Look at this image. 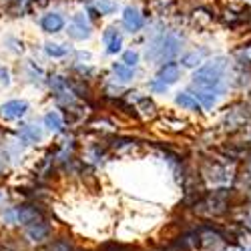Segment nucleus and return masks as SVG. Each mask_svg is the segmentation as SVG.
<instances>
[{"label": "nucleus", "instance_id": "f03ea898", "mask_svg": "<svg viewBox=\"0 0 251 251\" xmlns=\"http://www.w3.org/2000/svg\"><path fill=\"white\" fill-rule=\"evenodd\" d=\"M227 207H229L227 189H215L195 201V213L205 215V217H219L227 211Z\"/></svg>", "mask_w": 251, "mask_h": 251}, {"label": "nucleus", "instance_id": "f3484780", "mask_svg": "<svg viewBox=\"0 0 251 251\" xmlns=\"http://www.w3.org/2000/svg\"><path fill=\"white\" fill-rule=\"evenodd\" d=\"M205 50H193V52H189V54H185L183 56V67H197V65H201V62H203V58H205Z\"/></svg>", "mask_w": 251, "mask_h": 251}, {"label": "nucleus", "instance_id": "a211bd4d", "mask_svg": "<svg viewBox=\"0 0 251 251\" xmlns=\"http://www.w3.org/2000/svg\"><path fill=\"white\" fill-rule=\"evenodd\" d=\"M93 6H95L97 12H100V14H113V12L117 10V2H115V0H95Z\"/></svg>", "mask_w": 251, "mask_h": 251}, {"label": "nucleus", "instance_id": "0eeeda50", "mask_svg": "<svg viewBox=\"0 0 251 251\" xmlns=\"http://www.w3.org/2000/svg\"><path fill=\"white\" fill-rule=\"evenodd\" d=\"M123 25H125V28L131 30V32H139L143 28V25H145L143 14L137 8H131V6L125 8V12H123Z\"/></svg>", "mask_w": 251, "mask_h": 251}, {"label": "nucleus", "instance_id": "f257e3e1", "mask_svg": "<svg viewBox=\"0 0 251 251\" xmlns=\"http://www.w3.org/2000/svg\"><path fill=\"white\" fill-rule=\"evenodd\" d=\"M225 69H227L225 58H215V60L209 62V65L201 67V69L193 75V89L219 93V91H221V82H223Z\"/></svg>", "mask_w": 251, "mask_h": 251}, {"label": "nucleus", "instance_id": "6ab92c4d", "mask_svg": "<svg viewBox=\"0 0 251 251\" xmlns=\"http://www.w3.org/2000/svg\"><path fill=\"white\" fill-rule=\"evenodd\" d=\"M45 52H47L49 56L58 58V56H65V54L69 52V47H65V45H56V43H47V45H45Z\"/></svg>", "mask_w": 251, "mask_h": 251}, {"label": "nucleus", "instance_id": "5701e85b", "mask_svg": "<svg viewBox=\"0 0 251 251\" xmlns=\"http://www.w3.org/2000/svg\"><path fill=\"white\" fill-rule=\"evenodd\" d=\"M243 56H245V58H247V60H249V62H251V45H249V47H245V49H243Z\"/></svg>", "mask_w": 251, "mask_h": 251}, {"label": "nucleus", "instance_id": "f8f14e48", "mask_svg": "<svg viewBox=\"0 0 251 251\" xmlns=\"http://www.w3.org/2000/svg\"><path fill=\"white\" fill-rule=\"evenodd\" d=\"M175 100H177L179 107H183V109H187V111H199V109H201L199 100H197L193 95H189V93H179Z\"/></svg>", "mask_w": 251, "mask_h": 251}, {"label": "nucleus", "instance_id": "9d476101", "mask_svg": "<svg viewBox=\"0 0 251 251\" xmlns=\"http://www.w3.org/2000/svg\"><path fill=\"white\" fill-rule=\"evenodd\" d=\"M18 139L26 143V145H34L38 143L40 139H43V131H40L38 127H34V125H25V127L18 129Z\"/></svg>", "mask_w": 251, "mask_h": 251}, {"label": "nucleus", "instance_id": "dca6fc26", "mask_svg": "<svg viewBox=\"0 0 251 251\" xmlns=\"http://www.w3.org/2000/svg\"><path fill=\"white\" fill-rule=\"evenodd\" d=\"M43 251H76V249L71 245L69 239H52L43 247Z\"/></svg>", "mask_w": 251, "mask_h": 251}, {"label": "nucleus", "instance_id": "412c9836", "mask_svg": "<svg viewBox=\"0 0 251 251\" xmlns=\"http://www.w3.org/2000/svg\"><path fill=\"white\" fill-rule=\"evenodd\" d=\"M0 82H4V85H8V82H10V75H8V69H4L2 65H0Z\"/></svg>", "mask_w": 251, "mask_h": 251}, {"label": "nucleus", "instance_id": "aec40b11", "mask_svg": "<svg viewBox=\"0 0 251 251\" xmlns=\"http://www.w3.org/2000/svg\"><path fill=\"white\" fill-rule=\"evenodd\" d=\"M137 62H139V54H137L135 50H127V52L123 54V65H127V67L135 69V67H137Z\"/></svg>", "mask_w": 251, "mask_h": 251}, {"label": "nucleus", "instance_id": "393cba45", "mask_svg": "<svg viewBox=\"0 0 251 251\" xmlns=\"http://www.w3.org/2000/svg\"><path fill=\"white\" fill-rule=\"evenodd\" d=\"M237 251H251V245H247V247H239Z\"/></svg>", "mask_w": 251, "mask_h": 251}, {"label": "nucleus", "instance_id": "39448f33", "mask_svg": "<svg viewBox=\"0 0 251 251\" xmlns=\"http://www.w3.org/2000/svg\"><path fill=\"white\" fill-rule=\"evenodd\" d=\"M177 78H179V67L175 62H167V65H163L161 71L157 73V78L151 82V87L155 91H165L169 85L177 82Z\"/></svg>", "mask_w": 251, "mask_h": 251}, {"label": "nucleus", "instance_id": "4be33fe9", "mask_svg": "<svg viewBox=\"0 0 251 251\" xmlns=\"http://www.w3.org/2000/svg\"><path fill=\"white\" fill-rule=\"evenodd\" d=\"M241 221H243V225H245V227H249V229H251V209H249V211L243 215V219H241Z\"/></svg>", "mask_w": 251, "mask_h": 251}, {"label": "nucleus", "instance_id": "a878e982", "mask_svg": "<svg viewBox=\"0 0 251 251\" xmlns=\"http://www.w3.org/2000/svg\"><path fill=\"white\" fill-rule=\"evenodd\" d=\"M2 199H4V195H2V193H0V201H2Z\"/></svg>", "mask_w": 251, "mask_h": 251}, {"label": "nucleus", "instance_id": "b1692460", "mask_svg": "<svg viewBox=\"0 0 251 251\" xmlns=\"http://www.w3.org/2000/svg\"><path fill=\"white\" fill-rule=\"evenodd\" d=\"M217 251H237L233 245H227V247H221V249H217Z\"/></svg>", "mask_w": 251, "mask_h": 251}, {"label": "nucleus", "instance_id": "4468645a", "mask_svg": "<svg viewBox=\"0 0 251 251\" xmlns=\"http://www.w3.org/2000/svg\"><path fill=\"white\" fill-rule=\"evenodd\" d=\"M113 73H115L117 80H121V82H129L135 76V69L123 65V62H119V65H113Z\"/></svg>", "mask_w": 251, "mask_h": 251}, {"label": "nucleus", "instance_id": "6e6552de", "mask_svg": "<svg viewBox=\"0 0 251 251\" xmlns=\"http://www.w3.org/2000/svg\"><path fill=\"white\" fill-rule=\"evenodd\" d=\"M26 111H28L26 100H8L2 104V109H0V113L6 119H20L23 115H26Z\"/></svg>", "mask_w": 251, "mask_h": 251}, {"label": "nucleus", "instance_id": "bb28decb", "mask_svg": "<svg viewBox=\"0 0 251 251\" xmlns=\"http://www.w3.org/2000/svg\"><path fill=\"white\" fill-rule=\"evenodd\" d=\"M249 173H251V163H249Z\"/></svg>", "mask_w": 251, "mask_h": 251}, {"label": "nucleus", "instance_id": "2eb2a0df", "mask_svg": "<svg viewBox=\"0 0 251 251\" xmlns=\"http://www.w3.org/2000/svg\"><path fill=\"white\" fill-rule=\"evenodd\" d=\"M45 127H47L49 131H52V133L62 131V119H60V115L54 113V111L47 113V115H45Z\"/></svg>", "mask_w": 251, "mask_h": 251}, {"label": "nucleus", "instance_id": "9b49d317", "mask_svg": "<svg viewBox=\"0 0 251 251\" xmlns=\"http://www.w3.org/2000/svg\"><path fill=\"white\" fill-rule=\"evenodd\" d=\"M104 45H107V52L109 54H117L121 50V47H123V38L115 28H109L107 32H104Z\"/></svg>", "mask_w": 251, "mask_h": 251}, {"label": "nucleus", "instance_id": "20e7f679", "mask_svg": "<svg viewBox=\"0 0 251 251\" xmlns=\"http://www.w3.org/2000/svg\"><path fill=\"white\" fill-rule=\"evenodd\" d=\"M23 231H25V235L30 243H49L52 229H50V223L47 219H38L30 225L23 227Z\"/></svg>", "mask_w": 251, "mask_h": 251}, {"label": "nucleus", "instance_id": "1a4fd4ad", "mask_svg": "<svg viewBox=\"0 0 251 251\" xmlns=\"http://www.w3.org/2000/svg\"><path fill=\"white\" fill-rule=\"evenodd\" d=\"M40 26H43L47 32H60L62 26H65V18H62L58 12H49L40 20Z\"/></svg>", "mask_w": 251, "mask_h": 251}, {"label": "nucleus", "instance_id": "ddd939ff", "mask_svg": "<svg viewBox=\"0 0 251 251\" xmlns=\"http://www.w3.org/2000/svg\"><path fill=\"white\" fill-rule=\"evenodd\" d=\"M217 95L219 93H211V91H199V89H195V99L199 100V104L203 109H211L213 104L217 102Z\"/></svg>", "mask_w": 251, "mask_h": 251}, {"label": "nucleus", "instance_id": "7ed1b4c3", "mask_svg": "<svg viewBox=\"0 0 251 251\" xmlns=\"http://www.w3.org/2000/svg\"><path fill=\"white\" fill-rule=\"evenodd\" d=\"M181 50V38L173 32L163 34L159 40H155L153 47L147 49V58H159V60H171Z\"/></svg>", "mask_w": 251, "mask_h": 251}, {"label": "nucleus", "instance_id": "423d86ee", "mask_svg": "<svg viewBox=\"0 0 251 251\" xmlns=\"http://www.w3.org/2000/svg\"><path fill=\"white\" fill-rule=\"evenodd\" d=\"M69 36L75 40H85L91 36V23L85 14H75L69 25Z\"/></svg>", "mask_w": 251, "mask_h": 251}]
</instances>
